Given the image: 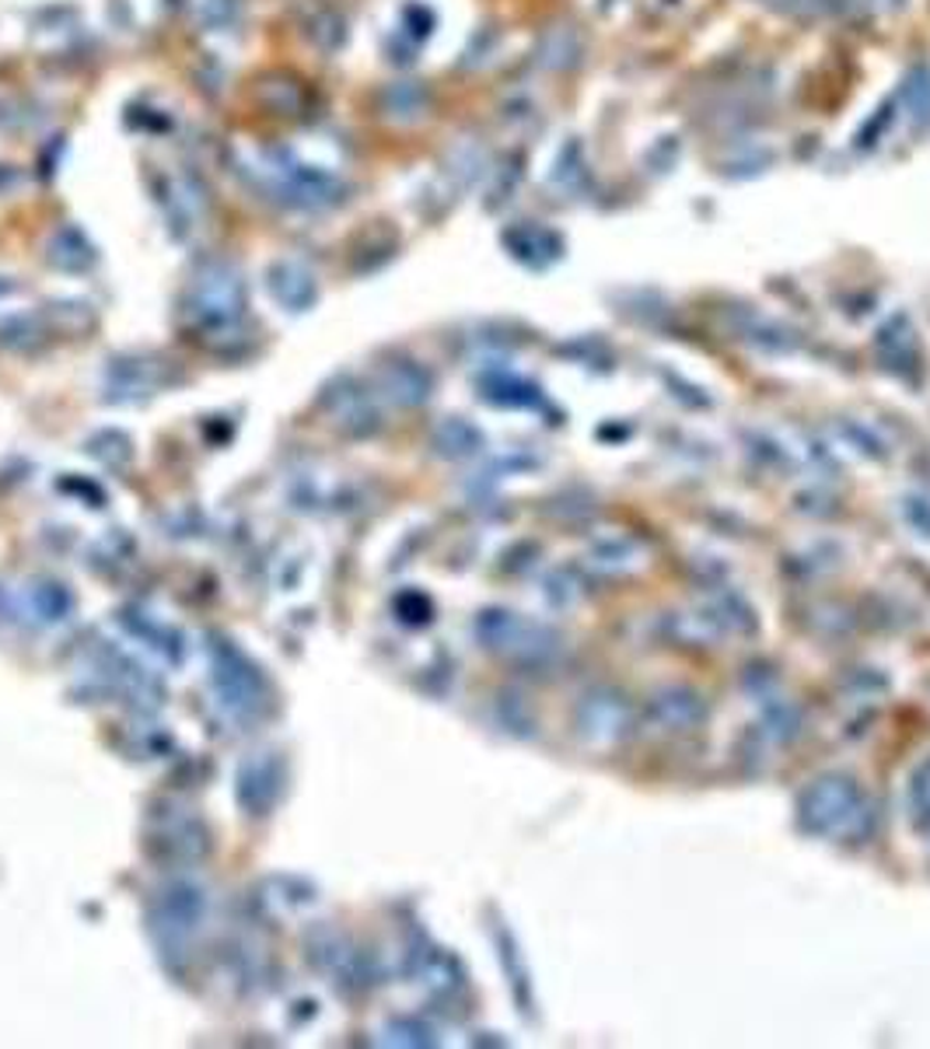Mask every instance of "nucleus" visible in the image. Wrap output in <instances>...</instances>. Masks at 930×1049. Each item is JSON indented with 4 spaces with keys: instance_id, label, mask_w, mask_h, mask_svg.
I'll use <instances>...</instances> for the list:
<instances>
[{
    "instance_id": "obj_1",
    "label": "nucleus",
    "mask_w": 930,
    "mask_h": 1049,
    "mask_svg": "<svg viewBox=\"0 0 930 1049\" xmlns=\"http://www.w3.org/2000/svg\"><path fill=\"white\" fill-rule=\"evenodd\" d=\"M245 312L242 274L227 259L203 263L190 280V315L200 333L221 336L232 333Z\"/></svg>"
},
{
    "instance_id": "obj_9",
    "label": "nucleus",
    "mask_w": 930,
    "mask_h": 1049,
    "mask_svg": "<svg viewBox=\"0 0 930 1049\" xmlns=\"http://www.w3.org/2000/svg\"><path fill=\"white\" fill-rule=\"evenodd\" d=\"M906 101L917 122H930V74L917 71L906 85Z\"/></svg>"
},
{
    "instance_id": "obj_2",
    "label": "nucleus",
    "mask_w": 930,
    "mask_h": 1049,
    "mask_svg": "<svg viewBox=\"0 0 930 1049\" xmlns=\"http://www.w3.org/2000/svg\"><path fill=\"white\" fill-rule=\"evenodd\" d=\"M214 693L221 710L238 725H253L266 710V683L256 665L232 644H217L214 651Z\"/></svg>"
},
{
    "instance_id": "obj_7",
    "label": "nucleus",
    "mask_w": 930,
    "mask_h": 1049,
    "mask_svg": "<svg viewBox=\"0 0 930 1049\" xmlns=\"http://www.w3.org/2000/svg\"><path fill=\"white\" fill-rule=\"evenodd\" d=\"M50 263L60 270H85L95 263V253L77 228H60L50 242Z\"/></svg>"
},
{
    "instance_id": "obj_11",
    "label": "nucleus",
    "mask_w": 930,
    "mask_h": 1049,
    "mask_svg": "<svg viewBox=\"0 0 930 1049\" xmlns=\"http://www.w3.org/2000/svg\"><path fill=\"white\" fill-rule=\"evenodd\" d=\"M888 4H896V8H899V4H906V0H888Z\"/></svg>"
},
{
    "instance_id": "obj_8",
    "label": "nucleus",
    "mask_w": 930,
    "mask_h": 1049,
    "mask_svg": "<svg viewBox=\"0 0 930 1049\" xmlns=\"http://www.w3.org/2000/svg\"><path fill=\"white\" fill-rule=\"evenodd\" d=\"M385 109H388V116H396V119H417L427 109V92L420 85H409V81H406V85H396L388 92Z\"/></svg>"
},
{
    "instance_id": "obj_4",
    "label": "nucleus",
    "mask_w": 930,
    "mask_h": 1049,
    "mask_svg": "<svg viewBox=\"0 0 930 1049\" xmlns=\"http://www.w3.org/2000/svg\"><path fill=\"white\" fill-rule=\"evenodd\" d=\"M238 780H242L238 784L242 809L253 812V815L270 812V805L277 801V791H280V777H277L274 759H253V763H245Z\"/></svg>"
},
{
    "instance_id": "obj_3",
    "label": "nucleus",
    "mask_w": 930,
    "mask_h": 1049,
    "mask_svg": "<svg viewBox=\"0 0 930 1049\" xmlns=\"http://www.w3.org/2000/svg\"><path fill=\"white\" fill-rule=\"evenodd\" d=\"M203 913H206V896L196 881L182 878V881H172V886H164L151 910V931L158 938L161 955L172 959L190 949L193 934L203 923Z\"/></svg>"
},
{
    "instance_id": "obj_5",
    "label": "nucleus",
    "mask_w": 930,
    "mask_h": 1049,
    "mask_svg": "<svg viewBox=\"0 0 930 1049\" xmlns=\"http://www.w3.org/2000/svg\"><path fill=\"white\" fill-rule=\"evenodd\" d=\"M270 291L287 312H304L316 301V277L301 263H277L270 270Z\"/></svg>"
},
{
    "instance_id": "obj_6",
    "label": "nucleus",
    "mask_w": 930,
    "mask_h": 1049,
    "mask_svg": "<svg viewBox=\"0 0 930 1049\" xmlns=\"http://www.w3.org/2000/svg\"><path fill=\"white\" fill-rule=\"evenodd\" d=\"M581 56V35L574 25H553L539 43V64L549 71H564Z\"/></svg>"
},
{
    "instance_id": "obj_10",
    "label": "nucleus",
    "mask_w": 930,
    "mask_h": 1049,
    "mask_svg": "<svg viewBox=\"0 0 930 1049\" xmlns=\"http://www.w3.org/2000/svg\"><path fill=\"white\" fill-rule=\"evenodd\" d=\"M767 4L788 11V14H804V11H819L822 0H767Z\"/></svg>"
}]
</instances>
